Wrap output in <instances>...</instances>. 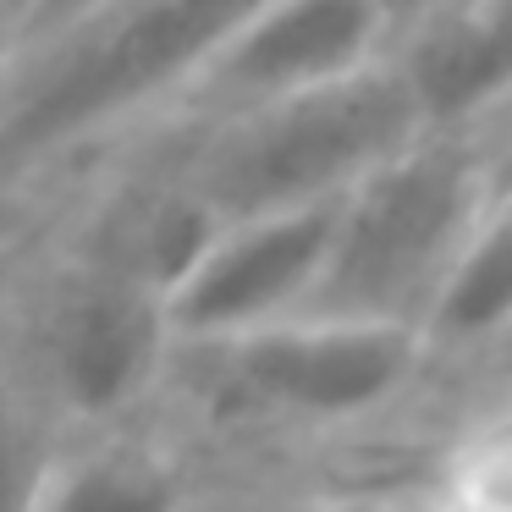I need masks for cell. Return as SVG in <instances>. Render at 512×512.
I'll return each instance as SVG.
<instances>
[{
  "label": "cell",
  "instance_id": "1",
  "mask_svg": "<svg viewBox=\"0 0 512 512\" xmlns=\"http://www.w3.org/2000/svg\"><path fill=\"white\" fill-rule=\"evenodd\" d=\"M259 0H94L0 56V221L61 199L171 122Z\"/></svg>",
  "mask_w": 512,
  "mask_h": 512
},
{
  "label": "cell",
  "instance_id": "2",
  "mask_svg": "<svg viewBox=\"0 0 512 512\" xmlns=\"http://www.w3.org/2000/svg\"><path fill=\"white\" fill-rule=\"evenodd\" d=\"M501 193H512L507 122L408 138L336 193L331 243L298 314L397 320L419 331L446 259Z\"/></svg>",
  "mask_w": 512,
  "mask_h": 512
},
{
  "label": "cell",
  "instance_id": "3",
  "mask_svg": "<svg viewBox=\"0 0 512 512\" xmlns=\"http://www.w3.org/2000/svg\"><path fill=\"white\" fill-rule=\"evenodd\" d=\"M419 133L424 122L386 56L243 111L155 127L215 221L336 199Z\"/></svg>",
  "mask_w": 512,
  "mask_h": 512
},
{
  "label": "cell",
  "instance_id": "4",
  "mask_svg": "<svg viewBox=\"0 0 512 512\" xmlns=\"http://www.w3.org/2000/svg\"><path fill=\"white\" fill-rule=\"evenodd\" d=\"M171 353L177 336L166 325V298L61 243L28 292L23 342L6 364L45 413L105 424L166 380Z\"/></svg>",
  "mask_w": 512,
  "mask_h": 512
},
{
  "label": "cell",
  "instance_id": "5",
  "mask_svg": "<svg viewBox=\"0 0 512 512\" xmlns=\"http://www.w3.org/2000/svg\"><path fill=\"white\" fill-rule=\"evenodd\" d=\"M199 347L215 364V386L232 408L298 424H347L386 408L430 353L419 331L397 320L347 314H287Z\"/></svg>",
  "mask_w": 512,
  "mask_h": 512
},
{
  "label": "cell",
  "instance_id": "6",
  "mask_svg": "<svg viewBox=\"0 0 512 512\" xmlns=\"http://www.w3.org/2000/svg\"><path fill=\"white\" fill-rule=\"evenodd\" d=\"M336 199L259 210L215 221L193 265L166 292V325L177 342H221L254 325L287 320L309 303L331 243Z\"/></svg>",
  "mask_w": 512,
  "mask_h": 512
},
{
  "label": "cell",
  "instance_id": "7",
  "mask_svg": "<svg viewBox=\"0 0 512 512\" xmlns=\"http://www.w3.org/2000/svg\"><path fill=\"white\" fill-rule=\"evenodd\" d=\"M386 39L391 23L380 0H259L210 50L171 122H199L347 78L386 56Z\"/></svg>",
  "mask_w": 512,
  "mask_h": 512
},
{
  "label": "cell",
  "instance_id": "8",
  "mask_svg": "<svg viewBox=\"0 0 512 512\" xmlns=\"http://www.w3.org/2000/svg\"><path fill=\"white\" fill-rule=\"evenodd\" d=\"M386 61L424 133L496 127L512 111V0H446L391 28Z\"/></svg>",
  "mask_w": 512,
  "mask_h": 512
},
{
  "label": "cell",
  "instance_id": "9",
  "mask_svg": "<svg viewBox=\"0 0 512 512\" xmlns=\"http://www.w3.org/2000/svg\"><path fill=\"white\" fill-rule=\"evenodd\" d=\"M512 320V193H501L457 243L419 314L424 353H479Z\"/></svg>",
  "mask_w": 512,
  "mask_h": 512
},
{
  "label": "cell",
  "instance_id": "10",
  "mask_svg": "<svg viewBox=\"0 0 512 512\" xmlns=\"http://www.w3.org/2000/svg\"><path fill=\"white\" fill-rule=\"evenodd\" d=\"M28 512H182V479L138 441H105L56 463L50 457Z\"/></svg>",
  "mask_w": 512,
  "mask_h": 512
},
{
  "label": "cell",
  "instance_id": "11",
  "mask_svg": "<svg viewBox=\"0 0 512 512\" xmlns=\"http://www.w3.org/2000/svg\"><path fill=\"white\" fill-rule=\"evenodd\" d=\"M50 468L45 408L28 397V386L0 358V512H28L39 496V479Z\"/></svg>",
  "mask_w": 512,
  "mask_h": 512
},
{
  "label": "cell",
  "instance_id": "12",
  "mask_svg": "<svg viewBox=\"0 0 512 512\" xmlns=\"http://www.w3.org/2000/svg\"><path fill=\"white\" fill-rule=\"evenodd\" d=\"M199 512H375V507H320V501H215V507H199Z\"/></svg>",
  "mask_w": 512,
  "mask_h": 512
},
{
  "label": "cell",
  "instance_id": "13",
  "mask_svg": "<svg viewBox=\"0 0 512 512\" xmlns=\"http://www.w3.org/2000/svg\"><path fill=\"white\" fill-rule=\"evenodd\" d=\"M83 6H94V0H23L17 34H34V28H45V23H61V17L83 12Z\"/></svg>",
  "mask_w": 512,
  "mask_h": 512
},
{
  "label": "cell",
  "instance_id": "14",
  "mask_svg": "<svg viewBox=\"0 0 512 512\" xmlns=\"http://www.w3.org/2000/svg\"><path fill=\"white\" fill-rule=\"evenodd\" d=\"M435 6H446V0H380V12H386L391 28H402L408 17H419V12H435Z\"/></svg>",
  "mask_w": 512,
  "mask_h": 512
},
{
  "label": "cell",
  "instance_id": "15",
  "mask_svg": "<svg viewBox=\"0 0 512 512\" xmlns=\"http://www.w3.org/2000/svg\"><path fill=\"white\" fill-rule=\"evenodd\" d=\"M17 17H23V0H0V56L17 39Z\"/></svg>",
  "mask_w": 512,
  "mask_h": 512
}]
</instances>
